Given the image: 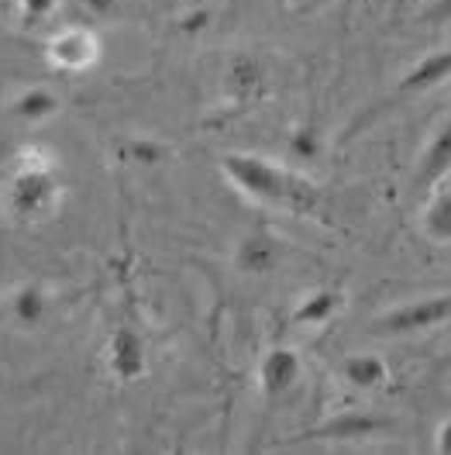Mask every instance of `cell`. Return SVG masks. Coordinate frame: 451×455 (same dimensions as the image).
<instances>
[{
  "label": "cell",
  "instance_id": "6da1fadb",
  "mask_svg": "<svg viewBox=\"0 0 451 455\" xmlns=\"http://www.w3.org/2000/svg\"><path fill=\"white\" fill-rule=\"evenodd\" d=\"M221 172L241 197L262 204V207H273V211L313 214L320 204V190L307 176H300L289 166H280L258 152H227L221 159Z\"/></svg>",
  "mask_w": 451,
  "mask_h": 455
},
{
  "label": "cell",
  "instance_id": "7a4b0ae2",
  "mask_svg": "<svg viewBox=\"0 0 451 455\" xmlns=\"http://www.w3.org/2000/svg\"><path fill=\"white\" fill-rule=\"evenodd\" d=\"M62 180H59L56 156L45 145H25L14 156V170L0 190V207L14 225H38L49 221L62 204Z\"/></svg>",
  "mask_w": 451,
  "mask_h": 455
},
{
  "label": "cell",
  "instance_id": "3957f363",
  "mask_svg": "<svg viewBox=\"0 0 451 455\" xmlns=\"http://www.w3.org/2000/svg\"><path fill=\"white\" fill-rule=\"evenodd\" d=\"M451 321V293H431V297H417V300H407L400 307L383 311L368 331L372 335H383V339H410V335H423V331H434L441 324Z\"/></svg>",
  "mask_w": 451,
  "mask_h": 455
},
{
  "label": "cell",
  "instance_id": "277c9868",
  "mask_svg": "<svg viewBox=\"0 0 451 455\" xmlns=\"http://www.w3.org/2000/svg\"><path fill=\"white\" fill-rule=\"evenodd\" d=\"M104 359H107V370H111L114 379L138 383V379L148 376V339L135 324H121V328L111 331Z\"/></svg>",
  "mask_w": 451,
  "mask_h": 455
},
{
  "label": "cell",
  "instance_id": "5b68a950",
  "mask_svg": "<svg viewBox=\"0 0 451 455\" xmlns=\"http://www.w3.org/2000/svg\"><path fill=\"white\" fill-rule=\"evenodd\" d=\"M45 59L59 73H86L100 59V38L93 28H62L45 42Z\"/></svg>",
  "mask_w": 451,
  "mask_h": 455
},
{
  "label": "cell",
  "instance_id": "8992f818",
  "mask_svg": "<svg viewBox=\"0 0 451 455\" xmlns=\"http://www.w3.org/2000/svg\"><path fill=\"white\" fill-rule=\"evenodd\" d=\"M286 259V245L269 231H249L234 249V269L241 276H269Z\"/></svg>",
  "mask_w": 451,
  "mask_h": 455
},
{
  "label": "cell",
  "instance_id": "52a82bcc",
  "mask_svg": "<svg viewBox=\"0 0 451 455\" xmlns=\"http://www.w3.org/2000/svg\"><path fill=\"white\" fill-rule=\"evenodd\" d=\"M304 376V363L297 355V348L289 345H276L262 355V366H258V390L269 400L286 397Z\"/></svg>",
  "mask_w": 451,
  "mask_h": 455
},
{
  "label": "cell",
  "instance_id": "ba28073f",
  "mask_svg": "<svg viewBox=\"0 0 451 455\" xmlns=\"http://www.w3.org/2000/svg\"><path fill=\"white\" fill-rule=\"evenodd\" d=\"M390 421L376 418V414H366V411H344L338 418L324 421V425L311 427L304 435H297L293 442H359V438H372L379 431H386Z\"/></svg>",
  "mask_w": 451,
  "mask_h": 455
},
{
  "label": "cell",
  "instance_id": "9c48e42d",
  "mask_svg": "<svg viewBox=\"0 0 451 455\" xmlns=\"http://www.w3.org/2000/svg\"><path fill=\"white\" fill-rule=\"evenodd\" d=\"M451 80V49H441V52H431L423 56L421 62H414L400 84H396V97H423L438 86H445Z\"/></svg>",
  "mask_w": 451,
  "mask_h": 455
},
{
  "label": "cell",
  "instance_id": "30bf717a",
  "mask_svg": "<svg viewBox=\"0 0 451 455\" xmlns=\"http://www.w3.org/2000/svg\"><path fill=\"white\" fill-rule=\"evenodd\" d=\"M448 172H451V114L445 117V124L431 135L427 148L421 152L414 187H417V190H434L438 183H445Z\"/></svg>",
  "mask_w": 451,
  "mask_h": 455
},
{
  "label": "cell",
  "instance_id": "8fae6325",
  "mask_svg": "<svg viewBox=\"0 0 451 455\" xmlns=\"http://www.w3.org/2000/svg\"><path fill=\"white\" fill-rule=\"evenodd\" d=\"M49 304H52L49 300V290L38 283V280H28V283H21L7 297V321L14 328H21V331H35V328L45 324Z\"/></svg>",
  "mask_w": 451,
  "mask_h": 455
},
{
  "label": "cell",
  "instance_id": "7c38bea8",
  "mask_svg": "<svg viewBox=\"0 0 451 455\" xmlns=\"http://www.w3.org/2000/svg\"><path fill=\"white\" fill-rule=\"evenodd\" d=\"M341 379L355 390H383L386 379H390V366L379 359V355H368V352H355V355H344L338 363Z\"/></svg>",
  "mask_w": 451,
  "mask_h": 455
},
{
  "label": "cell",
  "instance_id": "4fadbf2b",
  "mask_svg": "<svg viewBox=\"0 0 451 455\" xmlns=\"http://www.w3.org/2000/svg\"><path fill=\"white\" fill-rule=\"evenodd\" d=\"M421 231L434 245H451V183H438L421 211Z\"/></svg>",
  "mask_w": 451,
  "mask_h": 455
},
{
  "label": "cell",
  "instance_id": "5bb4252c",
  "mask_svg": "<svg viewBox=\"0 0 451 455\" xmlns=\"http://www.w3.org/2000/svg\"><path fill=\"white\" fill-rule=\"evenodd\" d=\"M59 108H62V100H59L49 86H28V90H21V93L7 104V114H11L14 121H21V124H42V121L56 117Z\"/></svg>",
  "mask_w": 451,
  "mask_h": 455
},
{
  "label": "cell",
  "instance_id": "9a60e30c",
  "mask_svg": "<svg viewBox=\"0 0 451 455\" xmlns=\"http://www.w3.org/2000/svg\"><path fill=\"white\" fill-rule=\"evenodd\" d=\"M341 307H344V293H341V290H331V286H320V290L307 293V297L293 307V321H297L300 328H320V324H328Z\"/></svg>",
  "mask_w": 451,
  "mask_h": 455
},
{
  "label": "cell",
  "instance_id": "2e32d148",
  "mask_svg": "<svg viewBox=\"0 0 451 455\" xmlns=\"http://www.w3.org/2000/svg\"><path fill=\"white\" fill-rule=\"evenodd\" d=\"M265 86V69L258 66V59L252 56H238L227 69V90L234 100H252L262 93Z\"/></svg>",
  "mask_w": 451,
  "mask_h": 455
},
{
  "label": "cell",
  "instance_id": "e0dca14e",
  "mask_svg": "<svg viewBox=\"0 0 451 455\" xmlns=\"http://www.w3.org/2000/svg\"><path fill=\"white\" fill-rule=\"evenodd\" d=\"M128 152H131V159H135V163H159V159H166V156H170V148H166V145L141 142V139L128 145Z\"/></svg>",
  "mask_w": 451,
  "mask_h": 455
},
{
  "label": "cell",
  "instance_id": "ac0fdd59",
  "mask_svg": "<svg viewBox=\"0 0 451 455\" xmlns=\"http://www.w3.org/2000/svg\"><path fill=\"white\" fill-rule=\"evenodd\" d=\"M421 21L423 25H434V28L451 25V0H431L421 11Z\"/></svg>",
  "mask_w": 451,
  "mask_h": 455
},
{
  "label": "cell",
  "instance_id": "d6986e66",
  "mask_svg": "<svg viewBox=\"0 0 451 455\" xmlns=\"http://www.w3.org/2000/svg\"><path fill=\"white\" fill-rule=\"evenodd\" d=\"M18 4H21L25 21H42V18H49L59 7V0H18Z\"/></svg>",
  "mask_w": 451,
  "mask_h": 455
},
{
  "label": "cell",
  "instance_id": "ffe728a7",
  "mask_svg": "<svg viewBox=\"0 0 451 455\" xmlns=\"http://www.w3.org/2000/svg\"><path fill=\"white\" fill-rule=\"evenodd\" d=\"M293 148H297V152L307 159V156H313V152H317V139H313L311 132H297V135H293Z\"/></svg>",
  "mask_w": 451,
  "mask_h": 455
},
{
  "label": "cell",
  "instance_id": "44dd1931",
  "mask_svg": "<svg viewBox=\"0 0 451 455\" xmlns=\"http://www.w3.org/2000/svg\"><path fill=\"white\" fill-rule=\"evenodd\" d=\"M434 449H438L441 455H451V418L438 427V435H434Z\"/></svg>",
  "mask_w": 451,
  "mask_h": 455
},
{
  "label": "cell",
  "instance_id": "7402d4cb",
  "mask_svg": "<svg viewBox=\"0 0 451 455\" xmlns=\"http://www.w3.org/2000/svg\"><path fill=\"white\" fill-rule=\"evenodd\" d=\"M297 11H317V7H324L328 0H289Z\"/></svg>",
  "mask_w": 451,
  "mask_h": 455
}]
</instances>
